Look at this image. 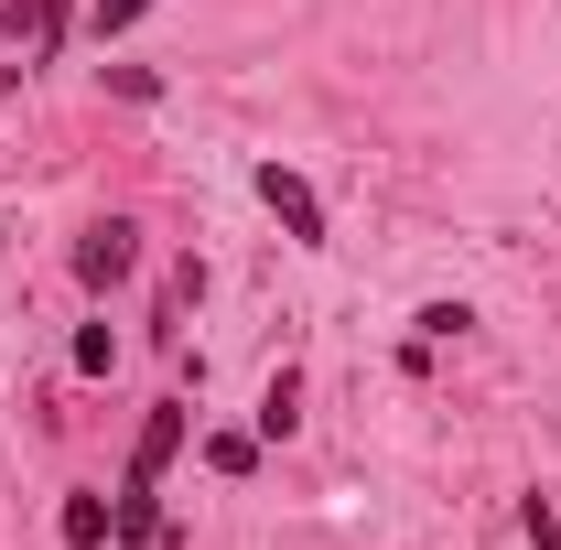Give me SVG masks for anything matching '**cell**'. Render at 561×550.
Instances as JSON below:
<instances>
[{
  "label": "cell",
  "instance_id": "9",
  "mask_svg": "<svg viewBox=\"0 0 561 550\" xmlns=\"http://www.w3.org/2000/svg\"><path fill=\"white\" fill-rule=\"evenodd\" d=\"M76 367H87V378H108V367H119V335H108V324H87V335H76Z\"/></svg>",
  "mask_w": 561,
  "mask_h": 550
},
{
  "label": "cell",
  "instance_id": "5",
  "mask_svg": "<svg viewBox=\"0 0 561 550\" xmlns=\"http://www.w3.org/2000/svg\"><path fill=\"white\" fill-rule=\"evenodd\" d=\"M55 33H66V0H11V44L22 55H55Z\"/></svg>",
  "mask_w": 561,
  "mask_h": 550
},
{
  "label": "cell",
  "instance_id": "7",
  "mask_svg": "<svg viewBox=\"0 0 561 550\" xmlns=\"http://www.w3.org/2000/svg\"><path fill=\"white\" fill-rule=\"evenodd\" d=\"M206 465L216 475H249L260 465V432H206Z\"/></svg>",
  "mask_w": 561,
  "mask_h": 550
},
{
  "label": "cell",
  "instance_id": "3",
  "mask_svg": "<svg viewBox=\"0 0 561 550\" xmlns=\"http://www.w3.org/2000/svg\"><path fill=\"white\" fill-rule=\"evenodd\" d=\"M184 443H195V411H184V400H162V411L140 421V443H130V485H162V465H173Z\"/></svg>",
  "mask_w": 561,
  "mask_h": 550
},
{
  "label": "cell",
  "instance_id": "8",
  "mask_svg": "<svg viewBox=\"0 0 561 550\" xmlns=\"http://www.w3.org/2000/svg\"><path fill=\"white\" fill-rule=\"evenodd\" d=\"M140 11H151V0H87V33H98V44H119Z\"/></svg>",
  "mask_w": 561,
  "mask_h": 550
},
{
  "label": "cell",
  "instance_id": "2",
  "mask_svg": "<svg viewBox=\"0 0 561 550\" xmlns=\"http://www.w3.org/2000/svg\"><path fill=\"white\" fill-rule=\"evenodd\" d=\"M260 206H271L280 227L302 238V249H324V206H313V184H302L291 162H260Z\"/></svg>",
  "mask_w": 561,
  "mask_h": 550
},
{
  "label": "cell",
  "instance_id": "6",
  "mask_svg": "<svg viewBox=\"0 0 561 550\" xmlns=\"http://www.w3.org/2000/svg\"><path fill=\"white\" fill-rule=\"evenodd\" d=\"M291 421H302V378H291V367H280L271 389H260V443H280V432H291Z\"/></svg>",
  "mask_w": 561,
  "mask_h": 550
},
{
  "label": "cell",
  "instance_id": "1",
  "mask_svg": "<svg viewBox=\"0 0 561 550\" xmlns=\"http://www.w3.org/2000/svg\"><path fill=\"white\" fill-rule=\"evenodd\" d=\"M130 271H140V227L130 216H98V227L76 238V280H87V291H119Z\"/></svg>",
  "mask_w": 561,
  "mask_h": 550
},
{
  "label": "cell",
  "instance_id": "4",
  "mask_svg": "<svg viewBox=\"0 0 561 550\" xmlns=\"http://www.w3.org/2000/svg\"><path fill=\"white\" fill-rule=\"evenodd\" d=\"M55 540H66V550H108V540H119V518H108V496H87V485H76L66 507H55Z\"/></svg>",
  "mask_w": 561,
  "mask_h": 550
}]
</instances>
